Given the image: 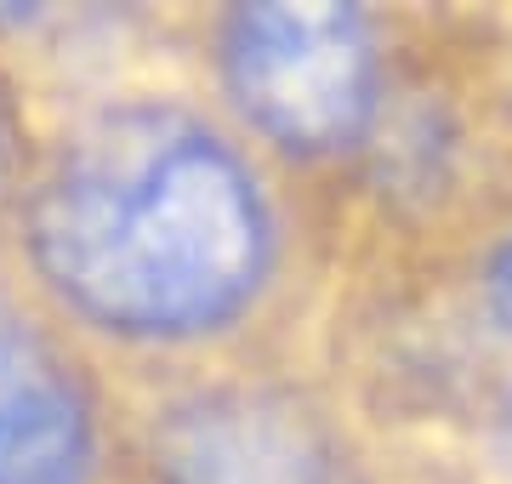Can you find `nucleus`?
<instances>
[{
  "label": "nucleus",
  "mask_w": 512,
  "mask_h": 484,
  "mask_svg": "<svg viewBox=\"0 0 512 484\" xmlns=\"http://www.w3.org/2000/svg\"><path fill=\"white\" fill-rule=\"evenodd\" d=\"M507 450H512V410H507Z\"/></svg>",
  "instance_id": "nucleus-6"
},
{
  "label": "nucleus",
  "mask_w": 512,
  "mask_h": 484,
  "mask_svg": "<svg viewBox=\"0 0 512 484\" xmlns=\"http://www.w3.org/2000/svg\"><path fill=\"white\" fill-rule=\"evenodd\" d=\"M222 63L245 114L291 149L325 154L370 126L376 52L348 6H239Z\"/></svg>",
  "instance_id": "nucleus-2"
},
{
  "label": "nucleus",
  "mask_w": 512,
  "mask_h": 484,
  "mask_svg": "<svg viewBox=\"0 0 512 484\" xmlns=\"http://www.w3.org/2000/svg\"><path fill=\"white\" fill-rule=\"evenodd\" d=\"M268 205L251 166L171 103L97 114L29 205L35 268L69 308L126 336L234 319L268 268Z\"/></svg>",
  "instance_id": "nucleus-1"
},
{
  "label": "nucleus",
  "mask_w": 512,
  "mask_h": 484,
  "mask_svg": "<svg viewBox=\"0 0 512 484\" xmlns=\"http://www.w3.org/2000/svg\"><path fill=\"white\" fill-rule=\"evenodd\" d=\"M92 416L63 359L0 297V484H86Z\"/></svg>",
  "instance_id": "nucleus-4"
},
{
  "label": "nucleus",
  "mask_w": 512,
  "mask_h": 484,
  "mask_svg": "<svg viewBox=\"0 0 512 484\" xmlns=\"http://www.w3.org/2000/svg\"><path fill=\"white\" fill-rule=\"evenodd\" d=\"M484 297H490V314L512 331V240L495 251L490 274H484Z\"/></svg>",
  "instance_id": "nucleus-5"
},
{
  "label": "nucleus",
  "mask_w": 512,
  "mask_h": 484,
  "mask_svg": "<svg viewBox=\"0 0 512 484\" xmlns=\"http://www.w3.org/2000/svg\"><path fill=\"white\" fill-rule=\"evenodd\" d=\"M160 484H330L313 422L274 393H200L154 428Z\"/></svg>",
  "instance_id": "nucleus-3"
}]
</instances>
